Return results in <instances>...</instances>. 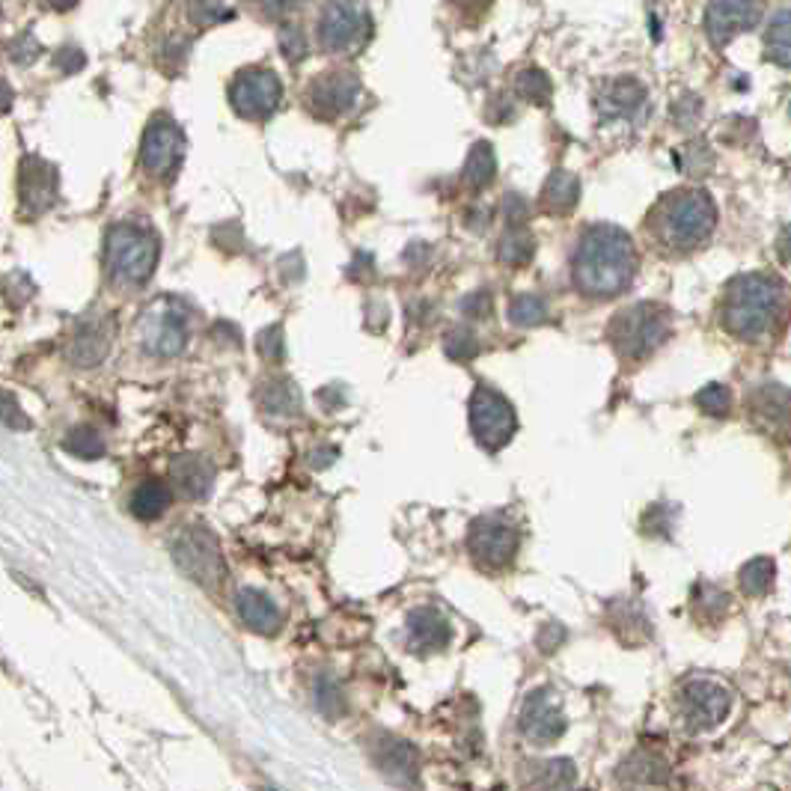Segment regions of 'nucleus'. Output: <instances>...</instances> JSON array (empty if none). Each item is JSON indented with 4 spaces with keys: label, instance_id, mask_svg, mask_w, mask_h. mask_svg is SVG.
Wrapping results in <instances>:
<instances>
[{
    "label": "nucleus",
    "instance_id": "5701e85b",
    "mask_svg": "<svg viewBox=\"0 0 791 791\" xmlns=\"http://www.w3.org/2000/svg\"><path fill=\"white\" fill-rule=\"evenodd\" d=\"M646 102V90L637 84V81H628V78H616V81H607L604 90L598 93V108L607 119H616V116H631L643 108Z\"/></svg>",
    "mask_w": 791,
    "mask_h": 791
},
{
    "label": "nucleus",
    "instance_id": "c85d7f7f",
    "mask_svg": "<svg viewBox=\"0 0 791 791\" xmlns=\"http://www.w3.org/2000/svg\"><path fill=\"white\" fill-rule=\"evenodd\" d=\"M533 235L527 229H518V226H509L503 241H500V259L509 262V265H524L533 259Z\"/></svg>",
    "mask_w": 791,
    "mask_h": 791
},
{
    "label": "nucleus",
    "instance_id": "c03bdc74",
    "mask_svg": "<svg viewBox=\"0 0 791 791\" xmlns=\"http://www.w3.org/2000/svg\"><path fill=\"white\" fill-rule=\"evenodd\" d=\"M12 87L6 84V81H0V113H6L9 108H12Z\"/></svg>",
    "mask_w": 791,
    "mask_h": 791
},
{
    "label": "nucleus",
    "instance_id": "c9c22d12",
    "mask_svg": "<svg viewBox=\"0 0 791 791\" xmlns=\"http://www.w3.org/2000/svg\"><path fill=\"white\" fill-rule=\"evenodd\" d=\"M476 351H479V339L467 328H455L447 337V354L455 360H470V357H476Z\"/></svg>",
    "mask_w": 791,
    "mask_h": 791
},
{
    "label": "nucleus",
    "instance_id": "6e6552de",
    "mask_svg": "<svg viewBox=\"0 0 791 791\" xmlns=\"http://www.w3.org/2000/svg\"><path fill=\"white\" fill-rule=\"evenodd\" d=\"M372 21L363 3H328L319 18V42L328 51L354 54L369 39Z\"/></svg>",
    "mask_w": 791,
    "mask_h": 791
},
{
    "label": "nucleus",
    "instance_id": "58836bf2",
    "mask_svg": "<svg viewBox=\"0 0 791 791\" xmlns=\"http://www.w3.org/2000/svg\"><path fill=\"white\" fill-rule=\"evenodd\" d=\"M54 66H57L63 75L81 72V69L87 66V54H84L78 45H63V48H57V54H54Z\"/></svg>",
    "mask_w": 791,
    "mask_h": 791
},
{
    "label": "nucleus",
    "instance_id": "dca6fc26",
    "mask_svg": "<svg viewBox=\"0 0 791 791\" xmlns=\"http://www.w3.org/2000/svg\"><path fill=\"white\" fill-rule=\"evenodd\" d=\"M521 732L536 744H554L565 732V717L554 690L542 687L527 696L521 711Z\"/></svg>",
    "mask_w": 791,
    "mask_h": 791
},
{
    "label": "nucleus",
    "instance_id": "a878e982",
    "mask_svg": "<svg viewBox=\"0 0 791 791\" xmlns=\"http://www.w3.org/2000/svg\"><path fill=\"white\" fill-rule=\"evenodd\" d=\"M577 200H580V182H577L571 173L557 170V173L548 179V185H545V203H548L554 212L565 215V212H571V209L577 206Z\"/></svg>",
    "mask_w": 791,
    "mask_h": 791
},
{
    "label": "nucleus",
    "instance_id": "f704fd0d",
    "mask_svg": "<svg viewBox=\"0 0 791 791\" xmlns=\"http://www.w3.org/2000/svg\"><path fill=\"white\" fill-rule=\"evenodd\" d=\"M518 93H524L527 99L545 105L551 99V81L542 69H527L521 78H518Z\"/></svg>",
    "mask_w": 791,
    "mask_h": 791
},
{
    "label": "nucleus",
    "instance_id": "79ce46f5",
    "mask_svg": "<svg viewBox=\"0 0 791 791\" xmlns=\"http://www.w3.org/2000/svg\"><path fill=\"white\" fill-rule=\"evenodd\" d=\"M574 780V771L568 762H545V783L548 789H560L563 783H571Z\"/></svg>",
    "mask_w": 791,
    "mask_h": 791
},
{
    "label": "nucleus",
    "instance_id": "7c9ffc66",
    "mask_svg": "<svg viewBox=\"0 0 791 791\" xmlns=\"http://www.w3.org/2000/svg\"><path fill=\"white\" fill-rule=\"evenodd\" d=\"M765 42H768V57L786 69V66H789V51H791L789 6H780V12H777L774 24L768 27V36H765Z\"/></svg>",
    "mask_w": 791,
    "mask_h": 791
},
{
    "label": "nucleus",
    "instance_id": "4c0bfd02",
    "mask_svg": "<svg viewBox=\"0 0 791 791\" xmlns=\"http://www.w3.org/2000/svg\"><path fill=\"white\" fill-rule=\"evenodd\" d=\"M280 45H283V54H286V60H292V63H298V60H304V57H307V42H304V33H301V27H295V24H286V27L280 30Z\"/></svg>",
    "mask_w": 791,
    "mask_h": 791
},
{
    "label": "nucleus",
    "instance_id": "4be33fe9",
    "mask_svg": "<svg viewBox=\"0 0 791 791\" xmlns=\"http://www.w3.org/2000/svg\"><path fill=\"white\" fill-rule=\"evenodd\" d=\"M378 768L390 774L399 783H414L417 780V750L408 741L399 738H381L372 750Z\"/></svg>",
    "mask_w": 791,
    "mask_h": 791
},
{
    "label": "nucleus",
    "instance_id": "ea45409f",
    "mask_svg": "<svg viewBox=\"0 0 791 791\" xmlns=\"http://www.w3.org/2000/svg\"><path fill=\"white\" fill-rule=\"evenodd\" d=\"M188 12H191L200 24H218V21H224V18H232V15H235V6H229V3H194Z\"/></svg>",
    "mask_w": 791,
    "mask_h": 791
},
{
    "label": "nucleus",
    "instance_id": "9d476101",
    "mask_svg": "<svg viewBox=\"0 0 791 791\" xmlns=\"http://www.w3.org/2000/svg\"><path fill=\"white\" fill-rule=\"evenodd\" d=\"M283 99L280 78L271 69H247L238 72L229 84V102L232 108L247 119H265L277 111Z\"/></svg>",
    "mask_w": 791,
    "mask_h": 791
},
{
    "label": "nucleus",
    "instance_id": "e433bc0d",
    "mask_svg": "<svg viewBox=\"0 0 791 791\" xmlns=\"http://www.w3.org/2000/svg\"><path fill=\"white\" fill-rule=\"evenodd\" d=\"M316 705L328 717H337L339 711H342V693H339V687L328 676H322L316 681Z\"/></svg>",
    "mask_w": 791,
    "mask_h": 791
},
{
    "label": "nucleus",
    "instance_id": "1a4fd4ad",
    "mask_svg": "<svg viewBox=\"0 0 791 791\" xmlns=\"http://www.w3.org/2000/svg\"><path fill=\"white\" fill-rule=\"evenodd\" d=\"M470 426L485 450H500L515 435V411L500 393L479 387L470 396Z\"/></svg>",
    "mask_w": 791,
    "mask_h": 791
},
{
    "label": "nucleus",
    "instance_id": "393cba45",
    "mask_svg": "<svg viewBox=\"0 0 791 791\" xmlns=\"http://www.w3.org/2000/svg\"><path fill=\"white\" fill-rule=\"evenodd\" d=\"M497 173V161H494V149L488 143H476L464 161V170H461V179L470 185V188H482L494 179Z\"/></svg>",
    "mask_w": 791,
    "mask_h": 791
},
{
    "label": "nucleus",
    "instance_id": "a19ab883",
    "mask_svg": "<svg viewBox=\"0 0 791 791\" xmlns=\"http://www.w3.org/2000/svg\"><path fill=\"white\" fill-rule=\"evenodd\" d=\"M39 54H42V48H39V42H36L33 36H18V39L9 45V57H12L15 63H24V66H30Z\"/></svg>",
    "mask_w": 791,
    "mask_h": 791
},
{
    "label": "nucleus",
    "instance_id": "72a5a7b5",
    "mask_svg": "<svg viewBox=\"0 0 791 791\" xmlns=\"http://www.w3.org/2000/svg\"><path fill=\"white\" fill-rule=\"evenodd\" d=\"M696 405L711 417H723L732 405V393L723 384H708L696 393Z\"/></svg>",
    "mask_w": 791,
    "mask_h": 791
},
{
    "label": "nucleus",
    "instance_id": "f257e3e1",
    "mask_svg": "<svg viewBox=\"0 0 791 791\" xmlns=\"http://www.w3.org/2000/svg\"><path fill=\"white\" fill-rule=\"evenodd\" d=\"M637 271L631 238L616 226H589L574 250V286L592 298L619 295Z\"/></svg>",
    "mask_w": 791,
    "mask_h": 791
},
{
    "label": "nucleus",
    "instance_id": "7ed1b4c3",
    "mask_svg": "<svg viewBox=\"0 0 791 791\" xmlns=\"http://www.w3.org/2000/svg\"><path fill=\"white\" fill-rule=\"evenodd\" d=\"M717 226V206L702 188L670 191L658 200L649 215L652 235L670 250H693Z\"/></svg>",
    "mask_w": 791,
    "mask_h": 791
},
{
    "label": "nucleus",
    "instance_id": "cd10ccee",
    "mask_svg": "<svg viewBox=\"0 0 791 791\" xmlns=\"http://www.w3.org/2000/svg\"><path fill=\"white\" fill-rule=\"evenodd\" d=\"M262 405L271 414H298V387L289 378H277L262 390Z\"/></svg>",
    "mask_w": 791,
    "mask_h": 791
},
{
    "label": "nucleus",
    "instance_id": "39448f33",
    "mask_svg": "<svg viewBox=\"0 0 791 791\" xmlns=\"http://www.w3.org/2000/svg\"><path fill=\"white\" fill-rule=\"evenodd\" d=\"M673 322L661 304H634L610 322V342L622 357H646L670 337Z\"/></svg>",
    "mask_w": 791,
    "mask_h": 791
},
{
    "label": "nucleus",
    "instance_id": "6ab92c4d",
    "mask_svg": "<svg viewBox=\"0 0 791 791\" xmlns=\"http://www.w3.org/2000/svg\"><path fill=\"white\" fill-rule=\"evenodd\" d=\"M170 476H173L176 491H179L185 500H203V497L212 494V485H215V464H212L206 455L185 452V455H176V458H173V464H170Z\"/></svg>",
    "mask_w": 791,
    "mask_h": 791
},
{
    "label": "nucleus",
    "instance_id": "f3484780",
    "mask_svg": "<svg viewBox=\"0 0 791 791\" xmlns=\"http://www.w3.org/2000/svg\"><path fill=\"white\" fill-rule=\"evenodd\" d=\"M357 96H360V81L351 72L337 69V72H328V75L316 78L310 84V96L307 99H310L313 113H319L325 119H334V116L351 111Z\"/></svg>",
    "mask_w": 791,
    "mask_h": 791
},
{
    "label": "nucleus",
    "instance_id": "f8f14e48",
    "mask_svg": "<svg viewBox=\"0 0 791 791\" xmlns=\"http://www.w3.org/2000/svg\"><path fill=\"white\" fill-rule=\"evenodd\" d=\"M182 149H185L182 128L170 116H155L143 131L140 164L152 176H170L182 158Z\"/></svg>",
    "mask_w": 791,
    "mask_h": 791
},
{
    "label": "nucleus",
    "instance_id": "ddd939ff",
    "mask_svg": "<svg viewBox=\"0 0 791 791\" xmlns=\"http://www.w3.org/2000/svg\"><path fill=\"white\" fill-rule=\"evenodd\" d=\"M57 191H60V176H57V167L51 161H45L39 155L21 158L18 200H21V209L27 215H45L57 203Z\"/></svg>",
    "mask_w": 791,
    "mask_h": 791
},
{
    "label": "nucleus",
    "instance_id": "473e14b6",
    "mask_svg": "<svg viewBox=\"0 0 791 791\" xmlns=\"http://www.w3.org/2000/svg\"><path fill=\"white\" fill-rule=\"evenodd\" d=\"M0 426H6L9 432H27L33 429V420L24 414V408L18 405V399L0 387Z\"/></svg>",
    "mask_w": 791,
    "mask_h": 791
},
{
    "label": "nucleus",
    "instance_id": "a211bd4d",
    "mask_svg": "<svg viewBox=\"0 0 791 791\" xmlns=\"http://www.w3.org/2000/svg\"><path fill=\"white\" fill-rule=\"evenodd\" d=\"M762 15L759 3H711L705 9V30L714 45L732 42L738 33L750 30Z\"/></svg>",
    "mask_w": 791,
    "mask_h": 791
},
{
    "label": "nucleus",
    "instance_id": "2eb2a0df",
    "mask_svg": "<svg viewBox=\"0 0 791 791\" xmlns=\"http://www.w3.org/2000/svg\"><path fill=\"white\" fill-rule=\"evenodd\" d=\"M113 337H116V322L113 316H93L87 322H81L75 328V334L66 345V357L72 366L78 369H93L99 366L113 348Z\"/></svg>",
    "mask_w": 791,
    "mask_h": 791
},
{
    "label": "nucleus",
    "instance_id": "37998d69",
    "mask_svg": "<svg viewBox=\"0 0 791 791\" xmlns=\"http://www.w3.org/2000/svg\"><path fill=\"white\" fill-rule=\"evenodd\" d=\"M259 348H262V354H268V357H283V351H286V345H283V331L280 328H268L262 337H259Z\"/></svg>",
    "mask_w": 791,
    "mask_h": 791
},
{
    "label": "nucleus",
    "instance_id": "9b49d317",
    "mask_svg": "<svg viewBox=\"0 0 791 791\" xmlns=\"http://www.w3.org/2000/svg\"><path fill=\"white\" fill-rule=\"evenodd\" d=\"M681 714L687 720L690 729L705 732L714 729L726 720L729 708H732V696L723 684L708 681V678H693L681 687Z\"/></svg>",
    "mask_w": 791,
    "mask_h": 791
},
{
    "label": "nucleus",
    "instance_id": "bb28decb",
    "mask_svg": "<svg viewBox=\"0 0 791 791\" xmlns=\"http://www.w3.org/2000/svg\"><path fill=\"white\" fill-rule=\"evenodd\" d=\"M63 450L72 452L75 458H87V461H93V458H102V455H105V438H102L93 426H75V429L66 432V438H63Z\"/></svg>",
    "mask_w": 791,
    "mask_h": 791
},
{
    "label": "nucleus",
    "instance_id": "4468645a",
    "mask_svg": "<svg viewBox=\"0 0 791 791\" xmlns=\"http://www.w3.org/2000/svg\"><path fill=\"white\" fill-rule=\"evenodd\" d=\"M467 545H470V554L479 565L503 568V565L512 563V557L518 551V533L503 518H479L470 527Z\"/></svg>",
    "mask_w": 791,
    "mask_h": 791
},
{
    "label": "nucleus",
    "instance_id": "c756f323",
    "mask_svg": "<svg viewBox=\"0 0 791 791\" xmlns=\"http://www.w3.org/2000/svg\"><path fill=\"white\" fill-rule=\"evenodd\" d=\"M506 316L518 328H533V325H542L548 319V307H545V301L539 295H518L509 304Z\"/></svg>",
    "mask_w": 791,
    "mask_h": 791
},
{
    "label": "nucleus",
    "instance_id": "f03ea898",
    "mask_svg": "<svg viewBox=\"0 0 791 791\" xmlns=\"http://www.w3.org/2000/svg\"><path fill=\"white\" fill-rule=\"evenodd\" d=\"M786 292L783 283L765 274L735 277L723 295V325L732 337L762 339L771 334L783 316Z\"/></svg>",
    "mask_w": 791,
    "mask_h": 791
},
{
    "label": "nucleus",
    "instance_id": "b1692460",
    "mask_svg": "<svg viewBox=\"0 0 791 791\" xmlns=\"http://www.w3.org/2000/svg\"><path fill=\"white\" fill-rule=\"evenodd\" d=\"M170 500H173V494H170V488L161 479H146V482H140L134 488L128 509L140 521H155V518H161L170 509Z\"/></svg>",
    "mask_w": 791,
    "mask_h": 791
},
{
    "label": "nucleus",
    "instance_id": "2f4dec72",
    "mask_svg": "<svg viewBox=\"0 0 791 791\" xmlns=\"http://www.w3.org/2000/svg\"><path fill=\"white\" fill-rule=\"evenodd\" d=\"M774 583V560L768 557H756L741 568V586L750 595H765Z\"/></svg>",
    "mask_w": 791,
    "mask_h": 791
},
{
    "label": "nucleus",
    "instance_id": "423d86ee",
    "mask_svg": "<svg viewBox=\"0 0 791 791\" xmlns=\"http://www.w3.org/2000/svg\"><path fill=\"white\" fill-rule=\"evenodd\" d=\"M170 554H173V563L182 568V574H188L194 583H200L206 589H215L224 580L226 563L221 545H218L215 533L206 527L179 530L173 536Z\"/></svg>",
    "mask_w": 791,
    "mask_h": 791
},
{
    "label": "nucleus",
    "instance_id": "aec40b11",
    "mask_svg": "<svg viewBox=\"0 0 791 791\" xmlns=\"http://www.w3.org/2000/svg\"><path fill=\"white\" fill-rule=\"evenodd\" d=\"M408 637L411 646L420 652H438L444 646H450L452 628L450 619L435 610V607H420L408 616Z\"/></svg>",
    "mask_w": 791,
    "mask_h": 791
},
{
    "label": "nucleus",
    "instance_id": "0eeeda50",
    "mask_svg": "<svg viewBox=\"0 0 791 791\" xmlns=\"http://www.w3.org/2000/svg\"><path fill=\"white\" fill-rule=\"evenodd\" d=\"M188 310L176 301H155L140 319V342L149 354L176 357L188 345Z\"/></svg>",
    "mask_w": 791,
    "mask_h": 791
},
{
    "label": "nucleus",
    "instance_id": "412c9836",
    "mask_svg": "<svg viewBox=\"0 0 791 791\" xmlns=\"http://www.w3.org/2000/svg\"><path fill=\"white\" fill-rule=\"evenodd\" d=\"M235 610H238L241 622L256 634H277L283 625L280 607L256 589H241L235 595Z\"/></svg>",
    "mask_w": 791,
    "mask_h": 791
},
{
    "label": "nucleus",
    "instance_id": "20e7f679",
    "mask_svg": "<svg viewBox=\"0 0 791 791\" xmlns=\"http://www.w3.org/2000/svg\"><path fill=\"white\" fill-rule=\"evenodd\" d=\"M158 235L137 224H116L105 241V268L113 283L140 286L152 277L158 265Z\"/></svg>",
    "mask_w": 791,
    "mask_h": 791
}]
</instances>
